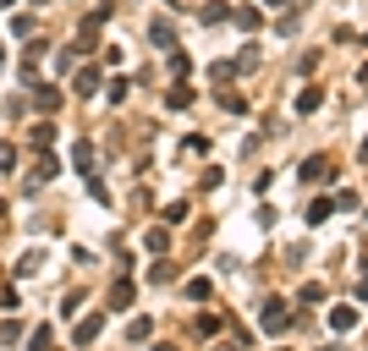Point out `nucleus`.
<instances>
[{"label":"nucleus","instance_id":"6ab92c4d","mask_svg":"<svg viewBox=\"0 0 368 351\" xmlns=\"http://www.w3.org/2000/svg\"><path fill=\"white\" fill-rule=\"evenodd\" d=\"M17 341H22V324L6 318V324H0V346H17Z\"/></svg>","mask_w":368,"mask_h":351},{"label":"nucleus","instance_id":"412c9836","mask_svg":"<svg viewBox=\"0 0 368 351\" xmlns=\"http://www.w3.org/2000/svg\"><path fill=\"white\" fill-rule=\"evenodd\" d=\"M148 335H154V324H148V318H132V324H127V341H148Z\"/></svg>","mask_w":368,"mask_h":351},{"label":"nucleus","instance_id":"aec40b11","mask_svg":"<svg viewBox=\"0 0 368 351\" xmlns=\"http://www.w3.org/2000/svg\"><path fill=\"white\" fill-rule=\"evenodd\" d=\"M159 219H165V225H182V219H187V204H182V198H176V204H165Z\"/></svg>","mask_w":368,"mask_h":351},{"label":"nucleus","instance_id":"7c9ffc66","mask_svg":"<svg viewBox=\"0 0 368 351\" xmlns=\"http://www.w3.org/2000/svg\"><path fill=\"white\" fill-rule=\"evenodd\" d=\"M198 181H204V192H215V187H220V181H225V170H215V165H209V170H204Z\"/></svg>","mask_w":368,"mask_h":351},{"label":"nucleus","instance_id":"c756f323","mask_svg":"<svg viewBox=\"0 0 368 351\" xmlns=\"http://www.w3.org/2000/svg\"><path fill=\"white\" fill-rule=\"evenodd\" d=\"M297 302H324V285H313V280H308L302 291H297Z\"/></svg>","mask_w":368,"mask_h":351},{"label":"nucleus","instance_id":"2f4dec72","mask_svg":"<svg viewBox=\"0 0 368 351\" xmlns=\"http://www.w3.org/2000/svg\"><path fill=\"white\" fill-rule=\"evenodd\" d=\"M182 148H187V154H209V138H204V132H193V138L182 143Z\"/></svg>","mask_w":368,"mask_h":351},{"label":"nucleus","instance_id":"9b49d317","mask_svg":"<svg viewBox=\"0 0 368 351\" xmlns=\"http://www.w3.org/2000/svg\"><path fill=\"white\" fill-rule=\"evenodd\" d=\"M330 214H335L330 198H313V204H308V225H330Z\"/></svg>","mask_w":368,"mask_h":351},{"label":"nucleus","instance_id":"58836bf2","mask_svg":"<svg viewBox=\"0 0 368 351\" xmlns=\"http://www.w3.org/2000/svg\"><path fill=\"white\" fill-rule=\"evenodd\" d=\"M33 6H50V0H33Z\"/></svg>","mask_w":368,"mask_h":351},{"label":"nucleus","instance_id":"72a5a7b5","mask_svg":"<svg viewBox=\"0 0 368 351\" xmlns=\"http://www.w3.org/2000/svg\"><path fill=\"white\" fill-rule=\"evenodd\" d=\"M358 302H368V280H363V285H358Z\"/></svg>","mask_w":368,"mask_h":351},{"label":"nucleus","instance_id":"cd10ccee","mask_svg":"<svg viewBox=\"0 0 368 351\" xmlns=\"http://www.w3.org/2000/svg\"><path fill=\"white\" fill-rule=\"evenodd\" d=\"M0 170H17V143H0Z\"/></svg>","mask_w":368,"mask_h":351},{"label":"nucleus","instance_id":"393cba45","mask_svg":"<svg viewBox=\"0 0 368 351\" xmlns=\"http://www.w3.org/2000/svg\"><path fill=\"white\" fill-rule=\"evenodd\" d=\"M148 280H154V285H165V280H176V264H154V269H148Z\"/></svg>","mask_w":368,"mask_h":351},{"label":"nucleus","instance_id":"79ce46f5","mask_svg":"<svg viewBox=\"0 0 368 351\" xmlns=\"http://www.w3.org/2000/svg\"><path fill=\"white\" fill-rule=\"evenodd\" d=\"M363 269H368V264H363Z\"/></svg>","mask_w":368,"mask_h":351},{"label":"nucleus","instance_id":"f704fd0d","mask_svg":"<svg viewBox=\"0 0 368 351\" xmlns=\"http://www.w3.org/2000/svg\"><path fill=\"white\" fill-rule=\"evenodd\" d=\"M358 154H363V165H368V138H363V148H358Z\"/></svg>","mask_w":368,"mask_h":351},{"label":"nucleus","instance_id":"a211bd4d","mask_svg":"<svg viewBox=\"0 0 368 351\" xmlns=\"http://www.w3.org/2000/svg\"><path fill=\"white\" fill-rule=\"evenodd\" d=\"M187 296H193V302H209V296H215V285L198 275V280H187Z\"/></svg>","mask_w":368,"mask_h":351},{"label":"nucleus","instance_id":"2eb2a0df","mask_svg":"<svg viewBox=\"0 0 368 351\" xmlns=\"http://www.w3.org/2000/svg\"><path fill=\"white\" fill-rule=\"evenodd\" d=\"M187 71H193V55H187V50H170V77H176V82H182V77H187Z\"/></svg>","mask_w":368,"mask_h":351},{"label":"nucleus","instance_id":"7ed1b4c3","mask_svg":"<svg viewBox=\"0 0 368 351\" xmlns=\"http://www.w3.org/2000/svg\"><path fill=\"white\" fill-rule=\"evenodd\" d=\"M148 39H154V50H176V28H170L165 17H154V22H148Z\"/></svg>","mask_w":368,"mask_h":351},{"label":"nucleus","instance_id":"e433bc0d","mask_svg":"<svg viewBox=\"0 0 368 351\" xmlns=\"http://www.w3.org/2000/svg\"><path fill=\"white\" fill-rule=\"evenodd\" d=\"M0 66H6V50H0Z\"/></svg>","mask_w":368,"mask_h":351},{"label":"nucleus","instance_id":"6e6552de","mask_svg":"<svg viewBox=\"0 0 368 351\" xmlns=\"http://www.w3.org/2000/svg\"><path fill=\"white\" fill-rule=\"evenodd\" d=\"M33 105H39V110H55V105H61V88H55V82H33Z\"/></svg>","mask_w":368,"mask_h":351},{"label":"nucleus","instance_id":"1a4fd4ad","mask_svg":"<svg viewBox=\"0 0 368 351\" xmlns=\"http://www.w3.org/2000/svg\"><path fill=\"white\" fill-rule=\"evenodd\" d=\"M72 88H77V93H99V66H77Z\"/></svg>","mask_w":368,"mask_h":351},{"label":"nucleus","instance_id":"ea45409f","mask_svg":"<svg viewBox=\"0 0 368 351\" xmlns=\"http://www.w3.org/2000/svg\"><path fill=\"white\" fill-rule=\"evenodd\" d=\"M0 6H11V0H0Z\"/></svg>","mask_w":368,"mask_h":351},{"label":"nucleus","instance_id":"9d476101","mask_svg":"<svg viewBox=\"0 0 368 351\" xmlns=\"http://www.w3.org/2000/svg\"><path fill=\"white\" fill-rule=\"evenodd\" d=\"M72 165L82 176H94V143H72Z\"/></svg>","mask_w":368,"mask_h":351},{"label":"nucleus","instance_id":"f03ea898","mask_svg":"<svg viewBox=\"0 0 368 351\" xmlns=\"http://www.w3.org/2000/svg\"><path fill=\"white\" fill-rule=\"evenodd\" d=\"M330 176H335V165H330V154H308V159H302V181H308V187H319V181H330Z\"/></svg>","mask_w":368,"mask_h":351},{"label":"nucleus","instance_id":"f8f14e48","mask_svg":"<svg viewBox=\"0 0 368 351\" xmlns=\"http://www.w3.org/2000/svg\"><path fill=\"white\" fill-rule=\"evenodd\" d=\"M165 105H170V110H187V105H193V88H187V82H176V88L165 93Z\"/></svg>","mask_w":368,"mask_h":351},{"label":"nucleus","instance_id":"39448f33","mask_svg":"<svg viewBox=\"0 0 368 351\" xmlns=\"http://www.w3.org/2000/svg\"><path fill=\"white\" fill-rule=\"evenodd\" d=\"M319 105H324V88H319V82H308V88L297 93V116H313Z\"/></svg>","mask_w":368,"mask_h":351},{"label":"nucleus","instance_id":"423d86ee","mask_svg":"<svg viewBox=\"0 0 368 351\" xmlns=\"http://www.w3.org/2000/svg\"><path fill=\"white\" fill-rule=\"evenodd\" d=\"M99 330H105V313H88V318L77 324V346H94V341H99Z\"/></svg>","mask_w":368,"mask_h":351},{"label":"nucleus","instance_id":"473e14b6","mask_svg":"<svg viewBox=\"0 0 368 351\" xmlns=\"http://www.w3.org/2000/svg\"><path fill=\"white\" fill-rule=\"evenodd\" d=\"M28 351H50V330H33L28 335Z\"/></svg>","mask_w":368,"mask_h":351},{"label":"nucleus","instance_id":"f257e3e1","mask_svg":"<svg viewBox=\"0 0 368 351\" xmlns=\"http://www.w3.org/2000/svg\"><path fill=\"white\" fill-rule=\"evenodd\" d=\"M259 324H264V335H286V324H292L286 302H281V296H270V302H264V313H259Z\"/></svg>","mask_w":368,"mask_h":351},{"label":"nucleus","instance_id":"4be33fe9","mask_svg":"<svg viewBox=\"0 0 368 351\" xmlns=\"http://www.w3.org/2000/svg\"><path fill=\"white\" fill-rule=\"evenodd\" d=\"M127 93H132V82H127V77H110V105H121Z\"/></svg>","mask_w":368,"mask_h":351},{"label":"nucleus","instance_id":"20e7f679","mask_svg":"<svg viewBox=\"0 0 368 351\" xmlns=\"http://www.w3.org/2000/svg\"><path fill=\"white\" fill-rule=\"evenodd\" d=\"M231 17H236V28H242V33H259V28H264V11H259V6H236Z\"/></svg>","mask_w":368,"mask_h":351},{"label":"nucleus","instance_id":"dca6fc26","mask_svg":"<svg viewBox=\"0 0 368 351\" xmlns=\"http://www.w3.org/2000/svg\"><path fill=\"white\" fill-rule=\"evenodd\" d=\"M220 110H231V116H247V99H242V93H231V88H225V93H220Z\"/></svg>","mask_w":368,"mask_h":351},{"label":"nucleus","instance_id":"0eeeda50","mask_svg":"<svg viewBox=\"0 0 368 351\" xmlns=\"http://www.w3.org/2000/svg\"><path fill=\"white\" fill-rule=\"evenodd\" d=\"M121 307H132V280H127V275L110 285V307H105V313H121Z\"/></svg>","mask_w":368,"mask_h":351},{"label":"nucleus","instance_id":"c9c22d12","mask_svg":"<svg viewBox=\"0 0 368 351\" xmlns=\"http://www.w3.org/2000/svg\"><path fill=\"white\" fill-rule=\"evenodd\" d=\"M154 351H176V346H154Z\"/></svg>","mask_w":368,"mask_h":351},{"label":"nucleus","instance_id":"a19ab883","mask_svg":"<svg viewBox=\"0 0 368 351\" xmlns=\"http://www.w3.org/2000/svg\"><path fill=\"white\" fill-rule=\"evenodd\" d=\"M0 214H6V204H0Z\"/></svg>","mask_w":368,"mask_h":351},{"label":"nucleus","instance_id":"5701e85b","mask_svg":"<svg viewBox=\"0 0 368 351\" xmlns=\"http://www.w3.org/2000/svg\"><path fill=\"white\" fill-rule=\"evenodd\" d=\"M198 335H220V313H198Z\"/></svg>","mask_w":368,"mask_h":351},{"label":"nucleus","instance_id":"f3484780","mask_svg":"<svg viewBox=\"0 0 368 351\" xmlns=\"http://www.w3.org/2000/svg\"><path fill=\"white\" fill-rule=\"evenodd\" d=\"M28 138H33V148H50V143H55V127H50V121H39Z\"/></svg>","mask_w":368,"mask_h":351},{"label":"nucleus","instance_id":"a878e982","mask_svg":"<svg viewBox=\"0 0 368 351\" xmlns=\"http://www.w3.org/2000/svg\"><path fill=\"white\" fill-rule=\"evenodd\" d=\"M50 176H61V159H50V154H44V159H39V181H50Z\"/></svg>","mask_w":368,"mask_h":351},{"label":"nucleus","instance_id":"bb28decb","mask_svg":"<svg viewBox=\"0 0 368 351\" xmlns=\"http://www.w3.org/2000/svg\"><path fill=\"white\" fill-rule=\"evenodd\" d=\"M88 198H94V204H110V192H105V181H99V176H88Z\"/></svg>","mask_w":368,"mask_h":351},{"label":"nucleus","instance_id":"b1692460","mask_svg":"<svg viewBox=\"0 0 368 351\" xmlns=\"http://www.w3.org/2000/svg\"><path fill=\"white\" fill-rule=\"evenodd\" d=\"M143 242H148V253H165V247H170V236H165V231H154V225H148Z\"/></svg>","mask_w":368,"mask_h":351},{"label":"nucleus","instance_id":"4c0bfd02","mask_svg":"<svg viewBox=\"0 0 368 351\" xmlns=\"http://www.w3.org/2000/svg\"><path fill=\"white\" fill-rule=\"evenodd\" d=\"M270 6H286V0H270Z\"/></svg>","mask_w":368,"mask_h":351},{"label":"nucleus","instance_id":"4468645a","mask_svg":"<svg viewBox=\"0 0 368 351\" xmlns=\"http://www.w3.org/2000/svg\"><path fill=\"white\" fill-rule=\"evenodd\" d=\"M198 17H204V22H209V28H215V22H225V17H231V6H225V0H209V6H204V11H198Z\"/></svg>","mask_w":368,"mask_h":351},{"label":"nucleus","instance_id":"c85d7f7f","mask_svg":"<svg viewBox=\"0 0 368 351\" xmlns=\"http://www.w3.org/2000/svg\"><path fill=\"white\" fill-rule=\"evenodd\" d=\"M209 77H215V82H231V77H236V61H220V66H209Z\"/></svg>","mask_w":368,"mask_h":351},{"label":"nucleus","instance_id":"ddd939ff","mask_svg":"<svg viewBox=\"0 0 368 351\" xmlns=\"http://www.w3.org/2000/svg\"><path fill=\"white\" fill-rule=\"evenodd\" d=\"M358 324V307H330V330H352Z\"/></svg>","mask_w":368,"mask_h":351}]
</instances>
